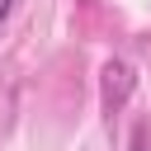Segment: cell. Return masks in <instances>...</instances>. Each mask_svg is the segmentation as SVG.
<instances>
[{
  "label": "cell",
  "mask_w": 151,
  "mask_h": 151,
  "mask_svg": "<svg viewBox=\"0 0 151 151\" xmlns=\"http://www.w3.org/2000/svg\"><path fill=\"white\" fill-rule=\"evenodd\" d=\"M132 90H137L132 66H127L123 57H109V61H104V71H99V104H104V113H109V118H113V113H123V109H127V99H132Z\"/></svg>",
  "instance_id": "cell-1"
},
{
  "label": "cell",
  "mask_w": 151,
  "mask_h": 151,
  "mask_svg": "<svg viewBox=\"0 0 151 151\" xmlns=\"http://www.w3.org/2000/svg\"><path fill=\"white\" fill-rule=\"evenodd\" d=\"M132 151H151V127H146V123L132 127Z\"/></svg>",
  "instance_id": "cell-2"
},
{
  "label": "cell",
  "mask_w": 151,
  "mask_h": 151,
  "mask_svg": "<svg viewBox=\"0 0 151 151\" xmlns=\"http://www.w3.org/2000/svg\"><path fill=\"white\" fill-rule=\"evenodd\" d=\"M14 5H19V0H0V33H5V24H9V14H14Z\"/></svg>",
  "instance_id": "cell-3"
}]
</instances>
